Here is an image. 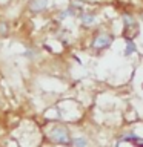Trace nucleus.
Returning a JSON list of instances; mask_svg holds the SVG:
<instances>
[{
    "label": "nucleus",
    "instance_id": "obj_11",
    "mask_svg": "<svg viewBox=\"0 0 143 147\" xmlns=\"http://www.w3.org/2000/svg\"><path fill=\"white\" fill-rule=\"evenodd\" d=\"M140 18H142V22H143V11H142V14H140Z\"/></svg>",
    "mask_w": 143,
    "mask_h": 147
},
{
    "label": "nucleus",
    "instance_id": "obj_8",
    "mask_svg": "<svg viewBox=\"0 0 143 147\" xmlns=\"http://www.w3.org/2000/svg\"><path fill=\"white\" fill-rule=\"evenodd\" d=\"M137 51H138V48H137V43H136V41H134V40H125L123 57H126V58L132 57L134 54H137Z\"/></svg>",
    "mask_w": 143,
    "mask_h": 147
},
{
    "label": "nucleus",
    "instance_id": "obj_5",
    "mask_svg": "<svg viewBox=\"0 0 143 147\" xmlns=\"http://www.w3.org/2000/svg\"><path fill=\"white\" fill-rule=\"evenodd\" d=\"M49 6V0H29L28 2V11L34 16H39V14H43Z\"/></svg>",
    "mask_w": 143,
    "mask_h": 147
},
{
    "label": "nucleus",
    "instance_id": "obj_9",
    "mask_svg": "<svg viewBox=\"0 0 143 147\" xmlns=\"http://www.w3.org/2000/svg\"><path fill=\"white\" fill-rule=\"evenodd\" d=\"M71 147H89V138L85 135H77L72 136Z\"/></svg>",
    "mask_w": 143,
    "mask_h": 147
},
{
    "label": "nucleus",
    "instance_id": "obj_7",
    "mask_svg": "<svg viewBox=\"0 0 143 147\" xmlns=\"http://www.w3.org/2000/svg\"><path fill=\"white\" fill-rule=\"evenodd\" d=\"M20 55H22V57L25 58V60H28V61H34V60L39 58L40 51L37 49V48H34V46H26Z\"/></svg>",
    "mask_w": 143,
    "mask_h": 147
},
{
    "label": "nucleus",
    "instance_id": "obj_1",
    "mask_svg": "<svg viewBox=\"0 0 143 147\" xmlns=\"http://www.w3.org/2000/svg\"><path fill=\"white\" fill-rule=\"evenodd\" d=\"M46 138L49 142H52L55 146H63L68 147L72 142V133L69 130V127L63 123H54L51 124L46 130Z\"/></svg>",
    "mask_w": 143,
    "mask_h": 147
},
{
    "label": "nucleus",
    "instance_id": "obj_10",
    "mask_svg": "<svg viewBox=\"0 0 143 147\" xmlns=\"http://www.w3.org/2000/svg\"><path fill=\"white\" fill-rule=\"evenodd\" d=\"M11 34V25L6 20H0V38H6Z\"/></svg>",
    "mask_w": 143,
    "mask_h": 147
},
{
    "label": "nucleus",
    "instance_id": "obj_3",
    "mask_svg": "<svg viewBox=\"0 0 143 147\" xmlns=\"http://www.w3.org/2000/svg\"><path fill=\"white\" fill-rule=\"evenodd\" d=\"M122 25H123V38L134 40V37L138 34V20L131 12L122 14Z\"/></svg>",
    "mask_w": 143,
    "mask_h": 147
},
{
    "label": "nucleus",
    "instance_id": "obj_2",
    "mask_svg": "<svg viewBox=\"0 0 143 147\" xmlns=\"http://www.w3.org/2000/svg\"><path fill=\"white\" fill-rule=\"evenodd\" d=\"M114 43V34L109 31H105V29H100V31H95V34L92 35L91 38V43H89V48L91 51H94L95 54H101L105 51H108Z\"/></svg>",
    "mask_w": 143,
    "mask_h": 147
},
{
    "label": "nucleus",
    "instance_id": "obj_4",
    "mask_svg": "<svg viewBox=\"0 0 143 147\" xmlns=\"http://www.w3.org/2000/svg\"><path fill=\"white\" fill-rule=\"evenodd\" d=\"M78 22L83 28H91L97 23V12L95 11H89V9H83V11L77 16Z\"/></svg>",
    "mask_w": 143,
    "mask_h": 147
},
{
    "label": "nucleus",
    "instance_id": "obj_6",
    "mask_svg": "<svg viewBox=\"0 0 143 147\" xmlns=\"http://www.w3.org/2000/svg\"><path fill=\"white\" fill-rule=\"evenodd\" d=\"M78 14H80V11H78L76 6H72V5H68L66 8H63L62 11L57 12V20H59V22H63V20H66V18H74V17H77Z\"/></svg>",
    "mask_w": 143,
    "mask_h": 147
}]
</instances>
